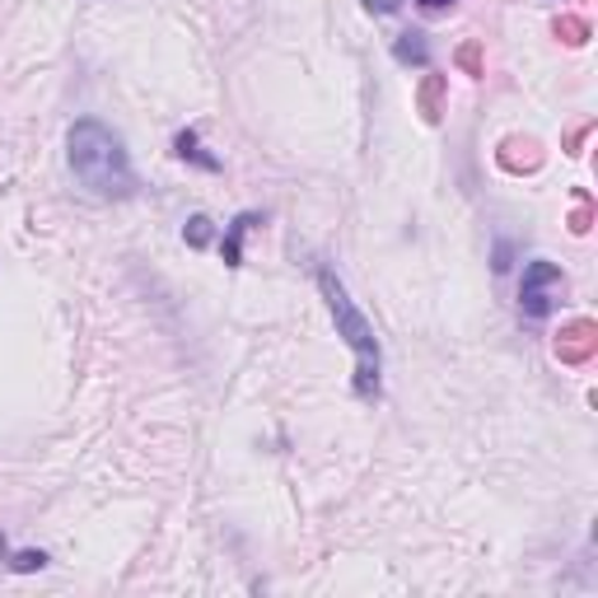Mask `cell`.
Here are the masks:
<instances>
[{
    "label": "cell",
    "mask_w": 598,
    "mask_h": 598,
    "mask_svg": "<svg viewBox=\"0 0 598 598\" xmlns=\"http://www.w3.org/2000/svg\"><path fill=\"white\" fill-rule=\"evenodd\" d=\"M173 150H179V160H187V164H197V169H206V173H220V160L202 150V140H197V131H192V127L173 136Z\"/></svg>",
    "instance_id": "obj_5"
},
{
    "label": "cell",
    "mask_w": 598,
    "mask_h": 598,
    "mask_svg": "<svg viewBox=\"0 0 598 598\" xmlns=\"http://www.w3.org/2000/svg\"><path fill=\"white\" fill-rule=\"evenodd\" d=\"M365 5H369V14H393L402 0H365Z\"/></svg>",
    "instance_id": "obj_10"
},
{
    "label": "cell",
    "mask_w": 598,
    "mask_h": 598,
    "mask_svg": "<svg viewBox=\"0 0 598 598\" xmlns=\"http://www.w3.org/2000/svg\"><path fill=\"white\" fill-rule=\"evenodd\" d=\"M47 566V552H14L10 556V571L14 575H33V571H43Z\"/></svg>",
    "instance_id": "obj_8"
},
{
    "label": "cell",
    "mask_w": 598,
    "mask_h": 598,
    "mask_svg": "<svg viewBox=\"0 0 598 598\" xmlns=\"http://www.w3.org/2000/svg\"><path fill=\"white\" fill-rule=\"evenodd\" d=\"M416 5H421V10H430V14H439V10H449L453 0H416Z\"/></svg>",
    "instance_id": "obj_11"
},
{
    "label": "cell",
    "mask_w": 598,
    "mask_h": 598,
    "mask_svg": "<svg viewBox=\"0 0 598 598\" xmlns=\"http://www.w3.org/2000/svg\"><path fill=\"white\" fill-rule=\"evenodd\" d=\"M66 160L70 173L103 202H127L136 197V169L122 136L99 117H80L66 136Z\"/></svg>",
    "instance_id": "obj_1"
},
{
    "label": "cell",
    "mask_w": 598,
    "mask_h": 598,
    "mask_svg": "<svg viewBox=\"0 0 598 598\" xmlns=\"http://www.w3.org/2000/svg\"><path fill=\"white\" fill-rule=\"evenodd\" d=\"M183 239L192 243V249H206V243H210V220H206V216H192L187 230H183Z\"/></svg>",
    "instance_id": "obj_9"
},
{
    "label": "cell",
    "mask_w": 598,
    "mask_h": 598,
    "mask_svg": "<svg viewBox=\"0 0 598 598\" xmlns=\"http://www.w3.org/2000/svg\"><path fill=\"white\" fill-rule=\"evenodd\" d=\"M561 295H566V276H561L556 262H542L538 257V262L524 267V280H519V309H524V319L542 323L561 304Z\"/></svg>",
    "instance_id": "obj_3"
},
{
    "label": "cell",
    "mask_w": 598,
    "mask_h": 598,
    "mask_svg": "<svg viewBox=\"0 0 598 598\" xmlns=\"http://www.w3.org/2000/svg\"><path fill=\"white\" fill-rule=\"evenodd\" d=\"M319 290H323L327 309H332L337 337H342L350 350H356V398H379L383 356H379V337H375V327H369V319L356 309V299L346 295L342 280L332 276V267H319Z\"/></svg>",
    "instance_id": "obj_2"
},
{
    "label": "cell",
    "mask_w": 598,
    "mask_h": 598,
    "mask_svg": "<svg viewBox=\"0 0 598 598\" xmlns=\"http://www.w3.org/2000/svg\"><path fill=\"white\" fill-rule=\"evenodd\" d=\"M393 57L402 66H430V47H426V33H402L393 43Z\"/></svg>",
    "instance_id": "obj_6"
},
{
    "label": "cell",
    "mask_w": 598,
    "mask_h": 598,
    "mask_svg": "<svg viewBox=\"0 0 598 598\" xmlns=\"http://www.w3.org/2000/svg\"><path fill=\"white\" fill-rule=\"evenodd\" d=\"M257 225V216L253 210H243V216L230 225V230H225V239H220V257H225V267H239L243 262V234H249Z\"/></svg>",
    "instance_id": "obj_4"
},
{
    "label": "cell",
    "mask_w": 598,
    "mask_h": 598,
    "mask_svg": "<svg viewBox=\"0 0 598 598\" xmlns=\"http://www.w3.org/2000/svg\"><path fill=\"white\" fill-rule=\"evenodd\" d=\"M566 337H571V342H556L561 356H566V360H585V356H589V346H594V327H589V323H575V327L566 332Z\"/></svg>",
    "instance_id": "obj_7"
}]
</instances>
